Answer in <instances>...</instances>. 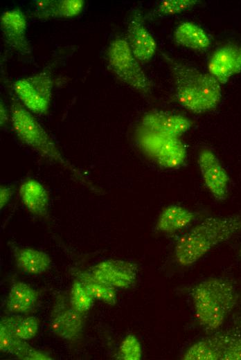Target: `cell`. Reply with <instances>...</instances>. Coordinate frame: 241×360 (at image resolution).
Returning a JSON list of instances; mask_svg holds the SVG:
<instances>
[{
  "label": "cell",
  "instance_id": "6da1fadb",
  "mask_svg": "<svg viewBox=\"0 0 241 360\" xmlns=\"http://www.w3.org/2000/svg\"><path fill=\"white\" fill-rule=\"evenodd\" d=\"M240 233L241 215L206 217L179 238L174 250L175 260L181 266L192 265Z\"/></svg>",
  "mask_w": 241,
  "mask_h": 360
},
{
  "label": "cell",
  "instance_id": "7a4b0ae2",
  "mask_svg": "<svg viewBox=\"0 0 241 360\" xmlns=\"http://www.w3.org/2000/svg\"><path fill=\"white\" fill-rule=\"evenodd\" d=\"M163 57L173 77L176 98L182 107L200 114L217 106L222 97V89L215 78L167 55Z\"/></svg>",
  "mask_w": 241,
  "mask_h": 360
},
{
  "label": "cell",
  "instance_id": "3957f363",
  "mask_svg": "<svg viewBox=\"0 0 241 360\" xmlns=\"http://www.w3.org/2000/svg\"><path fill=\"white\" fill-rule=\"evenodd\" d=\"M191 298L196 319L208 332L218 330L235 307L238 293L233 282L222 277H213L195 285Z\"/></svg>",
  "mask_w": 241,
  "mask_h": 360
},
{
  "label": "cell",
  "instance_id": "277c9868",
  "mask_svg": "<svg viewBox=\"0 0 241 360\" xmlns=\"http://www.w3.org/2000/svg\"><path fill=\"white\" fill-rule=\"evenodd\" d=\"M10 120L19 139L40 155L66 168L87 186L96 190L78 170L66 160L43 127L15 98L11 100Z\"/></svg>",
  "mask_w": 241,
  "mask_h": 360
},
{
  "label": "cell",
  "instance_id": "5b68a950",
  "mask_svg": "<svg viewBox=\"0 0 241 360\" xmlns=\"http://www.w3.org/2000/svg\"><path fill=\"white\" fill-rule=\"evenodd\" d=\"M107 61L109 69L120 81L142 94L151 93L152 83L125 39L116 38L111 42Z\"/></svg>",
  "mask_w": 241,
  "mask_h": 360
},
{
  "label": "cell",
  "instance_id": "8992f818",
  "mask_svg": "<svg viewBox=\"0 0 241 360\" xmlns=\"http://www.w3.org/2000/svg\"><path fill=\"white\" fill-rule=\"evenodd\" d=\"M53 82L51 74L43 71L16 80L12 85L15 96L29 111L46 114L52 98Z\"/></svg>",
  "mask_w": 241,
  "mask_h": 360
},
{
  "label": "cell",
  "instance_id": "52a82bcc",
  "mask_svg": "<svg viewBox=\"0 0 241 360\" xmlns=\"http://www.w3.org/2000/svg\"><path fill=\"white\" fill-rule=\"evenodd\" d=\"M139 143L143 151L166 168L181 166L186 158V149L178 137L141 129Z\"/></svg>",
  "mask_w": 241,
  "mask_h": 360
},
{
  "label": "cell",
  "instance_id": "ba28073f",
  "mask_svg": "<svg viewBox=\"0 0 241 360\" xmlns=\"http://www.w3.org/2000/svg\"><path fill=\"white\" fill-rule=\"evenodd\" d=\"M137 265L121 260H107L92 267L90 274L98 281L114 288L127 289L135 282Z\"/></svg>",
  "mask_w": 241,
  "mask_h": 360
},
{
  "label": "cell",
  "instance_id": "9c48e42d",
  "mask_svg": "<svg viewBox=\"0 0 241 360\" xmlns=\"http://www.w3.org/2000/svg\"><path fill=\"white\" fill-rule=\"evenodd\" d=\"M126 41L139 62H148L154 55L157 42L144 24L142 12L134 10L128 19Z\"/></svg>",
  "mask_w": 241,
  "mask_h": 360
},
{
  "label": "cell",
  "instance_id": "30bf717a",
  "mask_svg": "<svg viewBox=\"0 0 241 360\" xmlns=\"http://www.w3.org/2000/svg\"><path fill=\"white\" fill-rule=\"evenodd\" d=\"M198 164L204 182L208 190L217 200L226 199L229 177L216 155L204 149L199 152Z\"/></svg>",
  "mask_w": 241,
  "mask_h": 360
},
{
  "label": "cell",
  "instance_id": "8fae6325",
  "mask_svg": "<svg viewBox=\"0 0 241 360\" xmlns=\"http://www.w3.org/2000/svg\"><path fill=\"white\" fill-rule=\"evenodd\" d=\"M0 26L6 43L15 52L30 55L31 46L26 37L27 20L19 8L3 12L0 18Z\"/></svg>",
  "mask_w": 241,
  "mask_h": 360
},
{
  "label": "cell",
  "instance_id": "7c38bea8",
  "mask_svg": "<svg viewBox=\"0 0 241 360\" xmlns=\"http://www.w3.org/2000/svg\"><path fill=\"white\" fill-rule=\"evenodd\" d=\"M191 125V121L183 116L153 111L143 116L141 122V129L179 138L186 132Z\"/></svg>",
  "mask_w": 241,
  "mask_h": 360
},
{
  "label": "cell",
  "instance_id": "4fadbf2b",
  "mask_svg": "<svg viewBox=\"0 0 241 360\" xmlns=\"http://www.w3.org/2000/svg\"><path fill=\"white\" fill-rule=\"evenodd\" d=\"M208 69L220 84L226 83L231 76L241 71L240 48L233 45L219 48L211 57Z\"/></svg>",
  "mask_w": 241,
  "mask_h": 360
},
{
  "label": "cell",
  "instance_id": "5bb4252c",
  "mask_svg": "<svg viewBox=\"0 0 241 360\" xmlns=\"http://www.w3.org/2000/svg\"><path fill=\"white\" fill-rule=\"evenodd\" d=\"M33 2L34 11L31 17L40 21L76 17L82 12L84 6L83 0H37Z\"/></svg>",
  "mask_w": 241,
  "mask_h": 360
},
{
  "label": "cell",
  "instance_id": "9a60e30c",
  "mask_svg": "<svg viewBox=\"0 0 241 360\" xmlns=\"http://www.w3.org/2000/svg\"><path fill=\"white\" fill-rule=\"evenodd\" d=\"M81 312L64 305L55 307L50 322L51 331L58 336L68 340L75 339L82 328Z\"/></svg>",
  "mask_w": 241,
  "mask_h": 360
},
{
  "label": "cell",
  "instance_id": "2e32d148",
  "mask_svg": "<svg viewBox=\"0 0 241 360\" xmlns=\"http://www.w3.org/2000/svg\"><path fill=\"white\" fill-rule=\"evenodd\" d=\"M231 333L218 332L193 343L185 351V360H222Z\"/></svg>",
  "mask_w": 241,
  "mask_h": 360
},
{
  "label": "cell",
  "instance_id": "e0dca14e",
  "mask_svg": "<svg viewBox=\"0 0 241 360\" xmlns=\"http://www.w3.org/2000/svg\"><path fill=\"white\" fill-rule=\"evenodd\" d=\"M21 317L4 316L0 323V349L2 352L12 354L22 359L30 345L21 339L16 327Z\"/></svg>",
  "mask_w": 241,
  "mask_h": 360
},
{
  "label": "cell",
  "instance_id": "ac0fdd59",
  "mask_svg": "<svg viewBox=\"0 0 241 360\" xmlns=\"http://www.w3.org/2000/svg\"><path fill=\"white\" fill-rule=\"evenodd\" d=\"M19 195L26 208L33 214L46 215L48 205V194L37 181L32 179L24 181L19 187Z\"/></svg>",
  "mask_w": 241,
  "mask_h": 360
},
{
  "label": "cell",
  "instance_id": "d6986e66",
  "mask_svg": "<svg viewBox=\"0 0 241 360\" xmlns=\"http://www.w3.org/2000/svg\"><path fill=\"white\" fill-rule=\"evenodd\" d=\"M195 218V214L188 209L178 205H170L161 213L157 228L159 231L172 233L184 228Z\"/></svg>",
  "mask_w": 241,
  "mask_h": 360
},
{
  "label": "cell",
  "instance_id": "ffe728a7",
  "mask_svg": "<svg viewBox=\"0 0 241 360\" xmlns=\"http://www.w3.org/2000/svg\"><path fill=\"white\" fill-rule=\"evenodd\" d=\"M174 39L177 44L198 51L208 49L211 44L206 33L191 22L180 24L175 29Z\"/></svg>",
  "mask_w": 241,
  "mask_h": 360
},
{
  "label": "cell",
  "instance_id": "44dd1931",
  "mask_svg": "<svg viewBox=\"0 0 241 360\" xmlns=\"http://www.w3.org/2000/svg\"><path fill=\"white\" fill-rule=\"evenodd\" d=\"M15 260L18 267L30 275L44 273L49 269L51 263V260L47 253L30 248L17 250Z\"/></svg>",
  "mask_w": 241,
  "mask_h": 360
},
{
  "label": "cell",
  "instance_id": "7402d4cb",
  "mask_svg": "<svg viewBox=\"0 0 241 360\" xmlns=\"http://www.w3.org/2000/svg\"><path fill=\"white\" fill-rule=\"evenodd\" d=\"M37 298L35 290L24 282H17L10 288L7 307L12 312H28L35 306Z\"/></svg>",
  "mask_w": 241,
  "mask_h": 360
},
{
  "label": "cell",
  "instance_id": "603a6c76",
  "mask_svg": "<svg viewBox=\"0 0 241 360\" xmlns=\"http://www.w3.org/2000/svg\"><path fill=\"white\" fill-rule=\"evenodd\" d=\"M79 281L84 285L90 294L99 300L114 305L117 301L116 288L105 285L95 278L90 273L78 274Z\"/></svg>",
  "mask_w": 241,
  "mask_h": 360
},
{
  "label": "cell",
  "instance_id": "cb8c5ba5",
  "mask_svg": "<svg viewBox=\"0 0 241 360\" xmlns=\"http://www.w3.org/2000/svg\"><path fill=\"white\" fill-rule=\"evenodd\" d=\"M93 297L80 281H75L71 288L70 303L78 312L84 313L91 307Z\"/></svg>",
  "mask_w": 241,
  "mask_h": 360
},
{
  "label": "cell",
  "instance_id": "d4e9b609",
  "mask_svg": "<svg viewBox=\"0 0 241 360\" xmlns=\"http://www.w3.org/2000/svg\"><path fill=\"white\" fill-rule=\"evenodd\" d=\"M199 2L197 0H163L157 7L153 15L165 16L178 14L193 8Z\"/></svg>",
  "mask_w": 241,
  "mask_h": 360
},
{
  "label": "cell",
  "instance_id": "484cf974",
  "mask_svg": "<svg viewBox=\"0 0 241 360\" xmlns=\"http://www.w3.org/2000/svg\"><path fill=\"white\" fill-rule=\"evenodd\" d=\"M141 356L142 348L138 339L132 334L127 335L119 346V359L124 360H140Z\"/></svg>",
  "mask_w": 241,
  "mask_h": 360
},
{
  "label": "cell",
  "instance_id": "4316f807",
  "mask_svg": "<svg viewBox=\"0 0 241 360\" xmlns=\"http://www.w3.org/2000/svg\"><path fill=\"white\" fill-rule=\"evenodd\" d=\"M38 327L39 322L36 317L21 318L17 325L16 332L21 339L27 341L36 335Z\"/></svg>",
  "mask_w": 241,
  "mask_h": 360
},
{
  "label": "cell",
  "instance_id": "83f0119b",
  "mask_svg": "<svg viewBox=\"0 0 241 360\" xmlns=\"http://www.w3.org/2000/svg\"><path fill=\"white\" fill-rule=\"evenodd\" d=\"M222 360H241V335L230 334Z\"/></svg>",
  "mask_w": 241,
  "mask_h": 360
},
{
  "label": "cell",
  "instance_id": "f1b7e54d",
  "mask_svg": "<svg viewBox=\"0 0 241 360\" xmlns=\"http://www.w3.org/2000/svg\"><path fill=\"white\" fill-rule=\"evenodd\" d=\"M12 195V189L10 187L1 186L0 188V206L3 208L8 202Z\"/></svg>",
  "mask_w": 241,
  "mask_h": 360
},
{
  "label": "cell",
  "instance_id": "f546056e",
  "mask_svg": "<svg viewBox=\"0 0 241 360\" xmlns=\"http://www.w3.org/2000/svg\"><path fill=\"white\" fill-rule=\"evenodd\" d=\"M8 114L7 111V109L3 103V102H1L0 103V120L1 125H5L8 122Z\"/></svg>",
  "mask_w": 241,
  "mask_h": 360
},
{
  "label": "cell",
  "instance_id": "4dcf8cb0",
  "mask_svg": "<svg viewBox=\"0 0 241 360\" xmlns=\"http://www.w3.org/2000/svg\"><path fill=\"white\" fill-rule=\"evenodd\" d=\"M239 255H240V256L241 258V247H240V251H239Z\"/></svg>",
  "mask_w": 241,
  "mask_h": 360
},
{
  "label": "cell",
  "instance_id": "1f68e13d",
  "mask_svg": "<svg viewBox=\"0 0 241 360\" xmlns=\"http://www.w3.org/2000/svg\"><path fill=\"white\" fill-rule=\"evenodd\" d=\"M240 61H241V48H240Z\"/></svg>",
  "mask_w": 241,
  "mask_h": 360
}]
</instances>
